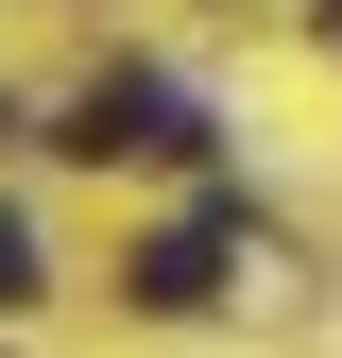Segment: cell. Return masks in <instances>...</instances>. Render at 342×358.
Returning <instances> with one entry per match:
<instances>
[{"label": "cell", "instance_id": "7a4b0ae2", "mask_svg": "<svg viewBox=\"0 0 342 358\" xmlns=\"http://www.w3.org/2000/svg\"><path fill=\"white\" fill-rule=\"evenodd\" d=\"M223 256H240V205H189L171 239L120 256V290H137V307H205V290H223Z\"/></svg>", "mask_w": 342, "mask_h": 358}, {"label": "cell", "instance_id": "3957f363", "mask_svg": "<svg viewBox=\"0 0 342 358\" xmlns=\"http://www.w3.org/2000/svg\"><path fill=\"white\" fill-rule=\"evenodd\" d=\"M0 307H34V222L0 205Z\"/></svg>", "mask_w": 342, "mask_h": 358}, {"label": "cell", "instance_id": "6da1fadb", "mask_svg": "<svg viewBox=\"0 0 342 358\" xmlns=\"http://www.w3.org/2000/svg\"><path fill=\"white\" fill-rule=\"evenodd\" d=\"M69 154H86V171H120V154H205V103L154 85V69H103V85L69 103Z\"/></svg>", "mask_w": 342, "mask_h": 358}]
</instances>
